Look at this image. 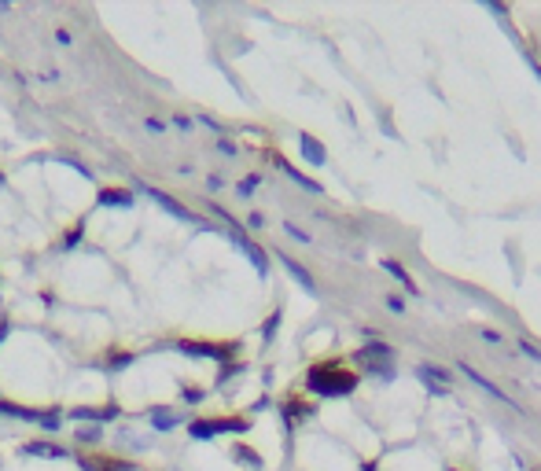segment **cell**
Here are the masks:
<instances>
[{
	"label": "cell",
	"mask_w": 541,
	"mask_h": 471,
	"mask_svg": "<svg viewBox=\"0 0 541 471\" xmlns=\"http://www.w3.org/2000/svg\"><path fill=\"white\" fill-rule=\"evenodd\" d=\"M276 320H280V317H276V313H273V317L266 320V339H273V332H276Z\"/></svg>",
	"instance_id": "32"
},
{
	"label": "cell",
	"mask_w": 541,
	"mask_h": 471,
	"mask_svg": "<svg viewBox=\"0 0 541 471\" xmlns=\"http://www.w3.org/2000/svg\"><path fill=\"white\" fill-rule=\"evenodd\" d=\"M519 350H523V353H527V357H530V361H537V365H541V350H537L534 343H527V339H519Z\"/></svg>",
	"instance_id": "21"
},
{
	"label": "cell",
	"mask_w": 541,
	"mask_h": 471,
	"mask_svg": "<svg viewBox=\"0 0 541 471\" xmlns=\"http://www.w3.org/2000/svg\"><path fill=\"white\" fill-rule=\"evenodd\" d=\"M416 379H420L423 387H428L431 394H449V391H453L449 372H446V368H438V365H428V361L416 365Z\"/></svg>",
	"instance_id": "3"
},
{
	"label": "cell",
	"mask_w": 541,
	"mask_h": 471,
	"mask_svg": "<svg viewBox=\"0 0 541 471\" xmlns=\"http://www.w3.org/2000/svg\"><path fill=\"white\" fill-rule=\"evenodd\" d=\"M225 236L232 239V247H236V251H243V254L251 258V265L258 269V276H269V258H266V251H261V247H254V243H251L247 236H243L240 229H228Z\"/></svg>",
	"instance_id": "4"
},
{
	"label": "cell",
	"mask_w": 541,
	"mask_h": 471,
	"mask_svg": "<svg viewBox=\"0 0 541 471\" xmlns=\"http://www.w3.org/2000/svg\"><path fill=\"white\" fill-rule=\"evenodd\" d=\"M251 427V420H195V424L188 427L192 438H214V434H232V431H247Z\"/></svg>",
	"instance_id": "2"
},
{
	"label": "cell",
	"mask_w": 541,
	"mask_h": 471,
	"mask_svg": "<svg viewBox=\"0 0 541 471\" xmlns=\"http://www.w3.org/2000/svg\"><path fill=\"white\" fill-rule=\"evenodd\" d=\"M180 401H203V391H180Z\"/></svg>",
	"instance_id": "28"
},
{
	"label": "cell",
	"mask_w": 541,
	"mask_h": 471,
	"mask_svg": "<svg viewBox=\"0 0 541 471\" xmlns=\"http://www.w3.org/2000/svg\"><path fill=\"white\" fill-rule=\"evenodd\" d=\"M236 460H243L247 467H261V457H258V453H251L247 446H236Z\"/></svg>",
	"instance_id": "18"
},
{
	"label": "cell",
	"mask_w": 541,
	"mask_h": 471,
	"mask_svg": "<svg viewBox=\"0 0 541 471\" xmlns=\"http://www.w3.org/2000/svg\"><path fill=\"white\" fill-rule=\"evenodd\" d=\"M306 387H309L313 394H321V398H342V394H350L354 387H357V379L350 376V372H342V368L317 365L313 372H309Z\"/></svg>",
	"instance_id": "1"
},
{
	"label": "cell",
	"mask_w": 541,
	"mask_h": 471,
	"mask_svg": "<svg viewBox=\"0 0 541 471\" xmlns=\"http://www.w3.org/2000/svg\"><path fill=\"white\" fill-rule=\"evenodd\" d=\"M461 372H464V376H468V379H471L475 387H483V391H486L490 398H497V401H504V405H508V409H516V413H523V409H519V401H512V398H508V394L501 391V387H494V383H490L486 376H479V372H475L471 365H461Z\"/></svg>",
	"instance_id": "6"
},
{
	"label": "cell",
	"mask_w": 541,
	"mask_h": 471,
	"mask_svg": "<svg viewBox=\"0 0 541 471\" xmlns=\"http://www.w3.org/2000/svg\"><path fill=\"white\" fill-rule=\"evenodd\" d=\"M77 442H100V424H85V427H77Z\"/></svg>",
	"instance_id": "19"
},
{
	"label": "cell",
	"mask_w": 541,
	"mask_h": 471,
	"mask_svg": "<svg viewBox=\"0 0 541 471\" xmlns=\"http://www.w3.org/2000/svg\"><path fill=\"white\" fill-rule=\"evenodd\" d=\"M479 335L486 339V343H504V335H497L494 328H479Z\"/></svg>",
	"instance_id": "25"
},
{
	"label": "cell",
	"mask_w": 541,
	"mask_h": 471,
	"mask_svg": "<svg viewBox=\"0 0 541 471\" xmlns=\"http://www.w3.org/2000/svg\"><path fill=\"white\" fill-rule=\"evenodd\" d=\"M380 265H383V269H387L390 276H394V280H398V284H405V291H416V284H413V280H409V272H405V265H402V262H394V258H383V262H380Z\"/></svg>",
	"instance_id": "11"
},
{
	"label": "cell",
	"mask_w": 541,
	"mask_h": 471,
	"mask_svg": "<svg viewBox=\"0 0 541 471\" xmlns=\"http://www.w3.org/2000/svg\"><path fill=\"white\" fill-rule=\"evenodd\" d=\"M56 41L70 48V44H74V34H70V30H56Z\"/></svg>",
	"instance_id": "27"
},
{
	"label": "cell",
	"mask_w": 541,
	"mask_h": 471,
	"mask_svg": "<svg viewBox=\"0 0 541 471\" xmlns=\"http://www.w3.org/2000/svg\"><path fill=\"white\" fill-rule=\"evenodd\" d=\"M23 453L26 457H48V460H63V457H70L63 446H48V442H30V446H23Z\"/></svg>",
	"instance_id": "7"
},
{
	"label": "cell",
	"mask_w": 541,
	"mask_h": 471,
	"mask_svg": "<svg viewBox=\"0 0 541 471\" xmlns=\"http://www.w3.org/2000/svg\"><path fill=\"white\" fill-rule=\"evenodd\" d=\"M140 191H144V196H147V199H151V203H158L162 210H166V214H173L177 221H195V214H188V210H185V206H180L177 199H170V196H166V191H158V188H151V184H140Z\"/></svg>",
	"instance_id": "5"
},
{
	"label": "cell",
	"mask_w": 541,
	"mask_h": 471,
	"mask_svg": "<svg viewBox=\"0 0 541 471\" xmlns=\"http://www.w3.org/2000/svg\"><path fill=\"white\" fill-rule=\"evenodd\" d=\"M144 125H147V133H162V129H166V122H158V118H147Z\"/></svg>",
	"instance_id": "30"
},
{
	"label": "cell",
	"mask_w": 541,
	"mask_h": 471,
	"mask_svg": "<svg viewBox=\"0 0 541 471\" xmlns=\"http://www.w3.org/2000/svg\"><path fill=\"white\" fill-rule=\"evenodd\" d=\"M299 148H302V155H306V162H313V166H324V148H321V140H313L309 133H302L299 137Z\"/></svg>",
	"instance_id": "8"
},
{
	"label": "cell",
	"mask_w": 541,
	"mask_h": 471,
	"mask_svg": "<svg viewBox=\"0 0 541 471\" xmlns=\"http://www.w3.org/2000/svg\"><path fill=\"white\" fill-rule=\"evenodd\" d=\"M59 424H63L59 413H44V416H41V427H44V431H59Z\"/></svg>",
	"instance_id": "20"
},
{
	"label": "cell",
	"mask_w": 541,
	"mask_h": 471,
	"mask_svg": "<svg viewBox=\"0 0 541 471\" xmlns=\"http://www.w3.org/2000/svg\"><path fill=\"white\" fill-rule=\"evenodd\" d=\"M284 265L291 269V276H294V280H299V284L309 291V295H317V284H313V276H309V272H306L299 262H291V258H284Z\"/></svg>",
	"instance_id": "13"
},
{
	"label": "cell",
	"mask_w": 541,
	"mask_h": 471,
	"mask_svg": "<svg viewBox=\"0 0 541 471\" xmlns=\"http://www.w3.org/2000/svg\"><path fill=\"white\" fill-rule=\"evenodd\" d=\"M218 151L232 158V155H236V144H232V140H221V144H218Z\"/></svg>",
	"instance_id": "31"
},
{
	"label": "cell",
	"mask_w": 541,
	"mask_h": 471,
	"mask_svg": "<svg viewBox=\"0 0 541 471\" xmlns=\"http://www.w3.org/2000/svg\"><path fill=\"white\" fill-rule=\"evenodd\" d=\"M280 170H284V173L291 177V181H294V184H302L306 191H313V196H321V191H324V188H321L317 181H309V177H302V173H299V170H294V166H287V162H280Z\"/></svg>",
	"instance_id": "14"
},
{
	"label": "cell",
	"mask_w": 541,
	"mask_h": 471,
	"mask_svg": "<svg viewBox=\"0 0 541 471\" xmlns=\"http://www.w3.org/2000/svg\"><path fill=\"white\" fill-rule=\"evenodd\" d=\"M284 232H287L291 239H299V243H309V236L299 229V225H291V221H284Z\"/></svg>",
	"instance_id": "22"
},
{
	"label": "cell",
	"mask_w": 541,
	"mask_h": 471,
	"mask_svg": "<svg viewBox=\"0 0 541 471\" xmlns=\"http://www.w3.org/2000/svg\"><path fill=\"white\" fill-rule=\"evenodd\" d=\"M361 357H368V361H390V357H394V350L383 346V343H368L365 350H361Z\"/></svg>",
	"instance_id": "15"
},
{
	"label": "cell",
	"mask_w": 541,
	"mask_h": 471,
	"mask_svg": "<svg viewBox=\"0 0 541 471\" xmlns=\"http://www.w3.org/2000/svg\"><path fill=\"white\" fill-rule=\"evenodd\" d=\"M387 310H390V313H405V302H402L398 295H390V299H387Z\"/></svg>",
	"instance_id": "24"
},
{
	"label": "cell",
	"mask_w": 541,
	"mask_h": 471,
	"mask_svg": "<svg viewBox=\"0 0 541 471\" xmlns=\"http://www.w3.org/2000/svg\"><path fill=\"white\" fill-rule=\"evenodd\" d=\"M180 353H195V357H214V361H221L225 350L221 346H210V343H180Z\"/></svg>",
	"instance_id": "10"
},
{
	"label": "cell",
	"mask_w": 541,
	"mask_h": 471,
	"mask_svg": "<svg viewBox=\"0 0 541 471\" xmlns=\"http://www.w3.org/2000/svg\"><path fill=\"white\" fill-rule=\"evenodd\" d=\"M0 416H11V420H41V413L23 409V405H15V401H0Z\"/></svg>",
	"instance_id": "12"
},
{
	"label": "cell",
	"mask_w": 541,
	"mask_h": 471,
	"mask_svg": "<svg viewBox=\"0 0 541 471\" xmlns=\"http://www.w3.org/2000/svg\"><path fill=\"white\" fill-rule=\"evenodd\" d=\"M254 188H258V177H247V181H240V184H236V191H240L243 199H247V196H251Z\"/></svg>",
	"instance_id": "23"
},
{
	"label": "cell",
	"mask_w": 541,
	"mask_h": 471,
	"mask_svg": "<svg viewBox=\"0 0 541 471\" xmlns=\"http://www.w3.org/2000/svg\"><path fill=\"white\" fill-rule=\"evenodd\" d=\"M100 206H122V210H129V206H133V196L122 191V188H104L100 191Z\"/></svg>",
	"instance_id": "9"
},
{
	"label": "cell",
	"mask_w": 541,
	"mask_h": 471,
	"mask_svg": "<svg viewBox=\"0 0 541 471\" xmlns=\"http://www.w3.org/2000/svg\"><path fill=\"white\" fill-rule=\"evenodd\" d=\"M173 125H177V129H185V133H188V129H192V118H185V115H180V118H173Z\"/></svg>",
	"instance_id": "33"
},
{
	"label": "cell",
	"mask_w": 541,
	"mask_h": 471,
	"mask_svg": "<svg viewBox=\"0 0 541 471\" xmlns=\"http://www.w3.org/2000/svg\"><path fill=\"white\" fill-rule=\"evenodd\" d=\"M125 365H133V357H129V353H118V357L111 361V368H125Z\"/></svg>",
	"instance_id": "29"
},
{
	"label": "cell",
	"mask_w": 541,
	"mask_h": 471,
	"mask_svg": "<svg viewBox=\"0 0 541 471\" xmlns=\"http://www.w3.org/2000/svg\"><path fill=\"white\" fill-rule=\"evenodd\" d=\"M70 416H74V420H111L114 409H74Z\"/></svg>",
	"instance_id": "17"
},
{
	"label": "cell",
	"mask_w": 541,
	"mask_h": 471,
	"mask_svg": "<svg viewBox=\"0 0 541 471\" xmlns=\"http://www.w3.org/2000/svg\"><path fill=\"white\" fill-rule=\"evenodd\" d=\"M206 188H210V191H221V188H225V181H221L218 173H210V177H206Z\"/></svg>",
	"instance_id": "26"
},
{
	"label": "cell",
	"mask_w": 541,
	"mask_h": 471,
	"mask_svg": "<svg viewBox=\"0 0 541 471\" xmlns=\"http://www.w3.org/2000/svg\"><path fill=\"white\" fill-rule=\"evenodd\" d=\"M177 424V416L170 413V409H151V427H158V431H170Z\"/></svg>",
	"instance_id": "16"
}]
</instances>
